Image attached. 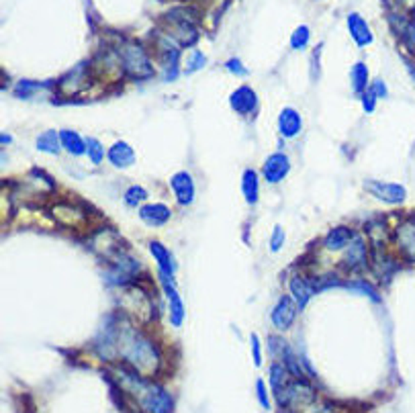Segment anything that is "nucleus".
<instances>
[{"label":"nucleus","instance_id":"15","mask_svg":"<svg viewBox=\"0 0 415 413\" xmlns=\"http://www.w3.org/2000/svg\"><path fill=\"white\" fill-rule=\"evenodd\" d=\"M170 186H172L174 197H176V201L180 205H193V201H195V180H193L190 174L186 172V170L176 172L170 178Z\"/></svg>","mask_w":415,"mask_h":413},{"label":"nucleus","instance_id":"7","mask_svg":"<svg viewBox=\"0 0 415 413\" xmlns=\"http://www.w3.org/2000/svg\"><path fill=\"white\" fill-rule=\"evenodd\" d=\"M368 258H371V254H368V245H366L364 236L354 234V238L344 252V260H342L344 268L354 270V273H362L368 268Z\"/></svg>","mask_w":415,"mask_h":413},{"label":"nucleus","instance_id":"25","mask_svg":"<svg viewBox=\"0 0 415 413\" xmlns=\"http://www.w3.org/2000/svg\"><path fill=\"white\" fill-rule=\"evenodd\" d=\"M350 82H352V90L354 95L360 99L368 88H371V76H368V68L366 64L358 62L352 66V72H350Z\"/></svg>","mask_w":415,"mask_h":413},{"label":"nucleus","instance_id":"16","mask_svg":"<svg viewBox=\"0 0 415 413\" xmlns=\"http://www.w3.org/2000/svg\"><path fill=\"white\" fill-rule=\"evenodd\" d=\"M278 131L280 136L286 139L297 138L303 131V117L297 108L284 106L278 115Z\"/></svg>","mask_w":415,"mask_h":413},{"label":"nucleus","instance_id":"29","mask_svg":"<svg viewBox=\"0 0 415 413\" xmlns=\"http://www.w3.org/2000/svg\"><path fill=\"white\" fill-rule=\"evenodd\" d=\"M311 41V31L307 25H301L295 29V33L291 35V47L293 49H305Z\"/></svg>","mask_w":415,"mask_h":413},{"label":"nucleus","instance_id":"2","mask_svg":"<svg viewBox=\"0 0 415 413\" xmlns=\"http://www.w3.org/2000/svg\"><path fill=\"white\" fill-rule=\"evenodd\" d=\"M119 60H121L123 72L133 80H145V78L154 76V66H152L145 49L139 43L125 41L119 49Z\"/></svg>","mask_w":415,"mask_h":413},{"label":"nucleus","instance_id":"28","mask_svg":"<svg viewBox=\"0 0 415 413\" xmlns=\"http://www.w3.org/2000/svg\"><path fill=\"white\" fill-rule=\"evenodd\" d=\"M288 369L282 364V362H278L272 366V371H270V380H272V387H275V393H278L282 387H286L288 384Z\"/></svg>","mask_w":415,"mask_h":413},{"label":"nucleus","instance_id":"36","mask_svg":"<svg viewBox=\"0 0 415 413\" xmlns=\"http://www.w3.org/2000/svg\"><path fill=\"white\" fill-rule=\"evenodd\" d=\"M225 68L229 70L231 74H236V76H247V68L243 66L242 60H238V58L229 60V62L225 64Z\"/></svg>","mask_w":415,"mask_h":413},{"label":"nucleus","instance_id":"37","mask_svg":"<svg viewBox=\"0 0 415 413\" xmlns=\"http://www.w3.org/2000/svg\"><path fill=\"white\" fill-rule=\"evenodd\" d=\"M252 356H254V364H256V366H262V354H260V340H258V336H256V334L252 336Z\"/></svg>","mask_w":415,"mask_h":413},{"label":"nucleus","instance_id":"21","mask_svg":"<svg viewBox=\"0 0 415 413\" xmlns=\"http://www.w3.org/2000/svg\"><path fill=\"white\" fill-rule=\"evenodd\" d=\"M348 29H350V35H352V39L356 41L358 47H366V45H371L373 39H375L371 27H368V23H366V19L360 17L358 13H352V15L348 17Z\"/></svg>","mask_w":415,"mask_h":413},{"label":"nucleus","instance_id":"18","mask_svg":"<svg viewBox=\"0 0 415 413\" xmlns=\"http://www.w3.org/2000/svg\"><path fill=\"white\" fill-rule=\"evenodd\" d=\"M288 291H291V297L297 303V307L305 309L309 305V301H311L315 286L311 284V280H307L305 276L295 275L291 276V280H288Z\"/></svg>","mask_w":415,"mask_h":413},{"label":"nucleus","instance_id":"31","mask_svg":"<svg viewBox=\"0 0 415 413\" xmlns=\"http://www.w3.org/2000/svg\"><path fill=\"white\" fill-rule=\"evenodd\" d=\"M88 156L92 160V164H101L104 158V147L101 141L97 139H88Z\"/></svg>","mask_w":415,"mask_h":413},{"label":"nucleus","instance_id":"3","mask_svg":"<svg viewBox=\"0 0 415 413\" xmlns=\"http://www.w3.org/2000/svg\"><path fill=\"white\" fill-rule=\"evenodd\" d=\"M164 21H166V29H168V33L172 37V41H176L178 45H193L195 41H197V15L190 10V8H174L170 10L166 17H164Z\"/></svg>","mask_w":415,"mask_h":413},{"label":"nucleus","instance_id":"4","mask_svg":"<svg viewBox=\"0 0 415 413\" xmlns=\"http://www.w3.org/2000/svg\"><path fill=\"white\" fill-rule=\"evenodd\" d=\"M139 403L147 413H172V395L160 384H145L139 393Z\"/></svg>","mask_w":415,"mask_h":413},{"label":"nucleus","instance_id":"14","mask_svg":"<svg viewBox=\"0 0 415 413\" xmlns=\"http://www.w3.org/2000/svg\"><path fill=\"white\" fill-rule=\"evenodd\" d=\"M149 252L158 264V273H160V280H176V264H174L172 254L170 250L160 243V241H152L149 243Z\"/></svg>","mask_w":415,"mask_h":413},{"label":"nucleus","instance_id":"12","mask_svg":"<svg viewBox=\"0 0 415 413\" xmlns=\"http://www.w3.org/2000/svg\"><path fill=\"white\" fill-rule=\"evenodd\" d=\"M288 172H291V162H288V156L282 154V152H277V154L268 156L266 162H264V166H262V176L270 184L282 182Z\"/></svg>","mask_w":415,"mask_h":413},{"label":"nucleus","instance_id":"39","mask_svg":"<svg viewBox=\"0 0 415 413\" xmlns=\"http://www.w3.org/2000/svg\"><path fill=\"white\" fill-rule=\"evenodd\" d=\"M6 143H10V138L6 133H2V145H6Z\"/></svg>","mask_w":415,"mask_h":413},{"label":"nucleus","instance_id":"26","mask_svg":"<svg viewBox=\"0 0 415 413\" xmlns=\"http://www.w3.org/2000/svg\"><path fill=\"white\" fill-rule=\"evenodd\" d=\"M37 149L39 152H45V154H58L60 147H62V139H60V133L49 129V131H43L39 138H37Z\"/></svg>","mask_w":415,"mask_h":413},{"label":"nucleus","instance_id":"9","mask_svg":"<svg viewBox=\"0 0 415 413\" xmlns=\"http://www.w3.org/2000/svg\"><path fill=\"white\" fill-rule=\"evenodd\" d=\"M393 241L399 250V254L415 264V219H405L401 221L395 232H393Z\"/></svg>","mask_w":415,"mask_h":413},{"label":"nucleus","instance_id":"32","mask_svg":"<svg viewBox=\"0 0 415 413\" xmlns=\"http://www.w3.org/2000/svg\"><path fill=\"white\" fill-rule=\"evenodd\" d=\"M205 64H207L205 54H201V51H193V54H190V58H188V64H186L184 72H186V74H193V72H197V70L203 68Z\"/></svg>","mask_w":415,"mask_h":413},{"label":"nucleus","instance_id":"24","mask_svg":"<svg viewBox=\"0 0 415 413\" xmlns=\"http://www.w3.org/2000/svg\"><path fill=\"white\" fill-rule=\"evenodd\" d=\"M242 195L247 205H256L260 197V176L256 170L247 168L242 174Z\"/></svg>","mask_w":415,"mask_h":413},{"label":"nucleus","instance_id":"19","mask_svg":"<svg viewBox=\"0 0 415 413\" xmlns=\"http://www.w3.org/2000/svg\"><path fill=\"white\" fill-rule=\"evenodd\" d=\"M229 104L236 113L240 115H254L258 108V95L254 92L252 86H240L231 97H229Z\"/></svg>","mask_w":415,"mask_h":413},{"label":"nucleus","instance_id":"33","mask_svg":"<svg viewBox=\"0 0 415 413\" xmlns=\"http://www.w3.org/2000/svg\"><path fill=\"white\" fill-rule=\"evenodd\" d=\"M282 245H284V229L280 225H277L272 229V238H270V252L278 254L282 250Z\"/></svg>","mask_w":415,"mask_h":413},{"label":"nucleus","instance_id":"35","mask_svg":"<svg viewBox=\"0 0 415 413\" xmlns=\"http://www.w3.org/2000/svg\"><path fill=\"white\" fill-rule=\"evenodd\" d=\"M377 101H379V99H377V97L373 95V90H371V88H368V90H366V92H364V95L360 97L362 108H364L366 113H373V111L377 108Z\"/></svg>","mask_w":415,"mask_h":413},{"label":"nucleus","instance_id":"27","mask_svg":"<svg viewBox=\"0 0 415 413\" xmlns=\"http://www.w3.org/2000/svg\"><path fill=\"white\" fill-rule=\"evenodd\" d=\"M125 205L127 206H141L147 201V191L139 184H133L125 191V197H123Z\"/></svg>","mask_w":415,"mask_h":413},{"label":"nucleus","instance_id":"20","mask_svg":"<svg viewBox=\"0 0 415 413\" xmlns=\"http://www.w3.org/2000/svg\"><path fill=\"white\" fill-rule=\"evenodd\" d=\"M106 158L115 168H129L136 164V149L127 141H115L108 147Z\"/></svg>","mask_w":415,"mask_h":413},{"label":"nucleus","instance_id":"5","mask_svg":"<svg viewBox=\"0 0 415 413\" xmlns=\"http://www.w3.org/2000/svg\"><path fill=\"white\" fill-rule=\"evenodd\" d=\"M364 191L379 199L386 205H403L407 199V191L403 184L399 182H384V180H366L364 182Z\"/></svg>","mask_w":415,"mask_h":413},{"label":"nucleus","instance_id":"1","mask_svg":"<svg viewBox=\"0 0 415 413\" xmlns=\"http://www.w3.org/2000/svg\"><path fill=\"white\" fill-rule=\"evenodd\" d=\"M115 348L121 358L139 375H156L160 371L162 356L158 346L131 325L115 330Z\"/></svg>","mask_w":415,"mask_h":413},{"label":"nucleus","instance_id":"38","mask_svg":"<svg viewBox=\"0 0 415 413\" xmlns=\"http://www.w3.org/2000/svg\"><path fill=\"white\" fill-rule=\"evenodd\" d=\"M371 90H373V95H375L377 99H386V97H389V88H386V84H384L382 80H377V82L371 86Z\"/></svg>","mask_w":415,"mask_h":413},{"label":"nucleus","instance_id":"8","mask_svg":"<svg viewBox=\"0 0 415 413\" xmlns=\"http://www.w3.org/2000/svg\"><path fill=\"white\" fill-rule=\"evenodd\" d=\"M90 245H92V250H95L99 256L108 258V260H115L117 256H121V254L125 252V248H123V243L119 240V236H117L113 229H108V227L99 229V232L92 236Z\"/></svg>","mask_w":415,"mask_h":413},{"label":"nucleus","instance_id":"17","mask_svg":"<svg viewBox=\"0 0 415 413\" xmlns=\"http://www.w3.org/2000/svg\"><path fill=\"white\" fill-rule=\"evenodd\" d=\"M139 217L145 225L149 227H162L170 221L172 211L164 203H143L139 206Z\"/></svg>","mask_w":415,"mask_h":413},{"label":"nucleus","instance_id":"40","mask_svg":"<svg viewBox=\"0 0 415 413\" xmlns=\"http://www.w3.org/2000/svg\"><path fill=\"white\" fill-rule=\"evenodd\" d=\"M278 413H291V412H286V410H282V412H278Z\"/></svg>","mask_w":415,"mask_h":413},{"label":"nucleus","instance_id":"10","mask_svg":"<svg viewBox=\"0 0 415 413\" xmlns=\"http://www.w3.org/2000/svg\"><path fill=\"white\" fill-rule=\"evenodd\" d=\"M297 313H299V307L293 301V297L291 295H282L277 301L272 313H270V321H272V325L277 327L278 332H286V330L293 327V323L297 319Z\"/></svg>","mask_w":415,"mask_h":413},{"label":"nucleus","instance_id":"23","mask_svg":"<svg viewBox=\"0 0 415 413\" xmlns=\"http://www.w3.org/2000/svg\"><path fill=\"white\" fill-rule=\"evenodd\" d=\"M60 139H62V147L68 152L70 156L88 154V139H84L80 133H76L72 129H62L60 131Z\"/></svg>","mask_w":415,"mask_h":413},{"label":"nucleus","instance_id":"6","mask_svg":"<svg viewBox=\"0 0 415 413\" xmlns=\"http://www.w3.org/2000/svg\"><path fill=\"white\" fill-rule=\"evenodd\" d=\"M121 307L129 313V317L139 319V321H147L149 319V311H152V303L147 293H143L139 286H129L123 291V295L119 297Z\"/></svg>","mask_w":415,"mask_h":413},{"label":"nucleus","instance_id":"30","mask_svg":"<svg viewBox=\"0 0 415 413\" xmlns=\"http://www.w3.org/2000/svg\"><path fill=\"white\" fill-rule=\"evenodd\" d=\"M47 84H41V82H31V80H21L17 86H15V95L21 97V99H29L33 97L37 90L45 88Z\"/></svg>","mask_w":415,"mask_h":413},{"label":"nucleus","instance_id":"13","mask_svg":"<svg viewBox=\"0 0 415 413\" xmlns=\"http://www.w3.org/2000/svg\"><path fill=\"white\" fill-rule=\"evenodd\" d=\"M88 64H78L76 68L68 72L62 82H60V92L62 95H78L90 86V74L86 72Z\"/></svg>","mask_w":415,"mask_h":413},{"label":"nucleus","instance_id":"11","mask_svg":"<svg viewBox=\"0 0 415 413\" xmlns=\"http://www.w3.org/2000/svg\"><path fill=\"white\" fill-rule=\"evenodd\" d=\"M49 215L60 225H66V227H80V225L86 223L84 209L80 205H72V203H56V205L51 206Z\"/></svg>","mask_w":415,"mask_h":413},{"label":"nucleus","instance_id":"22","mask_svg":"<svg viewBox=\"0 0 415 413\" xmlns=\"http://www.w3.org/2000/svg\"><path fill=\"white\" fill-rule=\"evenodd\" d=\"M354 238V234H352V229L350 227H344V225H340V227H334L325 238H323V248H327L329 252H340V250H346L348 245H350V241Z\"/></svg>","mask_w":415,"mask_h":413},{"label":"nucleus","instance_id":"34","mask_svg":"<svg viewBox=\"0 0 415 413\" xmlns=\"http://www.w3.org/2000/svg\"><path fill=\"white\" fill-rule=\"evenodd\" d=\"M256 395H258V401H260V405H262L264 410H268V407H270V401H268V391H266V384H264V380L262 379L256 380Z\"/></svg>","mask_w":415,"mask_h":413}]
</instances>
